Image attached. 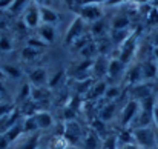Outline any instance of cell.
I'll use <instances>...</instances> for the list:
<instances>
[{
	"label": "cell",
	"mask_w": 158,
	"mask_h": 149,
	"mask_svg": "<svg viewBox=\"0 0 158 149\" xmlns=\"http://www.w3.org/2000/svg\"><path fill=\"white\" fill-rule=\"evenodd\" d=\"M157 104L155 96H149L146 99L140 100V112L137 115V118L134 120V129L137 128H148L151 125V121H154V108Z\"/></svg>",
	"instance_id": "obj_1"
},
{
	"label": "cell",
	"mask_w": 158,
	"mask_h": 149,
	"mask_svg": "<svg viewBox=\"0 0 158 149\" xmlns=\"http://www.w3.org/2000/svg\"><path fill=\"white\" fill-rule=\"evenodd\" d=\"M132 134H134L135 143L140 148H154L155 143H157L155 132L152 131L151 126H148V128H137V129L132 131Z\"/></svg>",
	"instance_id": "obj_2"
},
{
	"label": "cell",
	"mask_w": 158,
	"mask_h": 149,
	"mask_svg": "<svg viewBox=\"0 0 158 149\" xmlns=\"http://www.w3.org/2000/svg\"><path fill=\"white\" fill-rule=\"evenodd\" d=\"M137 43H138V36L134 31L129 36V39L120 46V55H118V58H120V62L123 65H126V63H129L132 60V57H134V54L137 51Z\"/></svg>",
	"instance_id": "obj_3"
},
{
	"label": "cell",
	"mask_w": 158,
	"mask_h": 149,
	"mask_svg": "<svg viewBox=\"0 0 158 149\" xmlns=\"http://www.w3.org/2000/svg\"><path fill=\"white\" fill-rule=\"evenodd\" d=\"M77 12H78V17H81L85 22H98L103 15V8L97 3H92V5H85V6H78L77 8Z\"/></svg>",
	"instance_id": "obj_4"
},
{
	"label": "cell",
	"mask_w": 158,
	"mask_h": 149,
	"mask_svg": "<svg viewBox=\"0 0 158 149\" xmlns=\"http://www.w3.org/2000/svg\"><path fill=\"white\" fill-rule=\"evenodd\" d=\"M138 112H140V101L138 100H129L127 103H126V106L123 108V112H121V126L123 128H127L129 125H132L134 123V120L137 118V115H138Z\"/></svg>",
	"instance_id": "obj_5"
},
{
	"label": "cell",
	"mask_w": 158,
	"mask_h": 149,
	"mask_svg": "<svg viewBox=\"0 0 158 149\" xmlns=\"http://www.w3.org/2000/svg\"><path fill=\"white\" fill-rule=\"evenodd\" d=\"M81 34H85V20L77 15V17L71 22V25L68 26V31H66V34H64V43L71 46L72 42H74L75 39H78Z\"/></svg>",
	"instance_id": "obj_6"
},
{
	"label": "cell",
	"mask_w": 158,
	"mask_h": 149,
	"mask_svg": "<svg viewBox=\"0 0 158 149\" xmlns=\"http://www.w3.org/2000/svg\"><path fill=\"white\" fill-rule=\"evenodd\" d=\"M23 23L28 28H39L40 26V6L37 3H29L25 14H23Z\"/></svg>",
	"instance_id": "obj_7"
},
{
	"label": "cell",
	"mask_w": 158,
	"mask_h": 149,
	"mask_svg": "<svg viewBox=\"0 0 158 149\" xmlns=\"http://www.w3.org/2000/svg\"><path fill=\"white\" fill-rule=\"evenodd\" d=\"M71 145H77L80 137H81V129L80 125L75 120H68L63 125V134H61Z\"/></svg>",
	"instance_id": "obj_8"
},
{
	"label": "cell",
	"mask_w": 158,
	"mask_h": 149,
	"mask_svg": "<svg viewBox=\"0 0 158 149\" xmlns=\"http://www.w3.org/2000/svg\"><path fill=\"white\" fill-rule=\"evenodd\" d=\"M20 115H22V111L14 108V111H11L8 115L2 117L0 118V134H5L8 129H11L14 125H17L20 120Z\"/></svg>",
	"instance_id": "obj_9"
},
{
	"label": "cell",
	"mask_w": 158,
	"mask_h": 149,
	"mask_svg": "<svg viewBox=\"0 0 158 149\" xmlns=\"http://www.w3.org/2000/svg\"><path fill=\"white\" fill-rule=\"evenodd\" d=\"M60 20L57 11L49 6H40V22L42 25H55Z\"/></svg>",
	"instance_id": "obj_10"
},
{
	"label": "cell",
	"mask_w": 158,
	"mask_h": 149,
	"mask_svg": "<svg viewBox=\"0 0 158 149\" xmlns=\"http://www.w3.org/2000/svg\"><path fill=\"white\" fill-rule=\"evenodd\" d=\"M29 80H31V85H32V86H37V88L45 86L46 82H48L46 69H45V68H35V69L29 74Z\"/></svg>",
	"instance_id": "obj_11"
},
{
	"label": "cell",
	"mask_w": 158,
	"mask_h": 149,
	"mask_svg": "<svg viewBox=\"0 0 158 149\" xmlns=\"http://www.w3.org/2000/svg\"><path fill=\"white\" fill-rule=\"evenodd\" d=\"M34 120H35V123H37V128L42 129V131L49 129L54 125L52 115H51L49 112H46V111H39V112L34 115Z\"/></svg>",
	"instance_id": "obj_12"
},
{
	"label": "cell",
	"mask_w": 158,
	"mask_h": 149,
	"mask_svg": "<svg viewBox=\"0 0 158 149\" xmlns=\"http://www.w3.org/2000/svg\"><path fill=\"white\" fill-rule=\"evenodd\" d=\"M37 31H39V39H42L45 43H48V45L54 43V40H55V28H54V25H40L37 28Z\"/></svg>",
	"instance_id": "obj_13"
},
{
	"label": "cell",
	"mask_w": 158,
	"mask_h": 149,
	"mask_svg": "<svg viewBox=\"0 0 158 149\" xmlns=\"http://www.w3.org/2000/svg\"><path fill=\"white\" fill-rule=\"evenodd\" d=\"M107 89V85L105 82H97L92 85V88L89 89V92L86 94V100L88 101H95L97 99L100 97H105V92Z\"/></svg>",
	"instance_id": "obj_14"
},
{
	"label": "cell",
	"mask_w": 158,
	"mask_h": 149,
	"mask_svg": "<svg viewBox=\"0 0 158 149\" xmlns=\"http://www.w3.org/2000/svg\"><path fill=\"white\" fill-rule=\"evenodd\" d=\"M132 96H134V100H143L149 96H152V86L151 85H146V83H138L135 86H132L131 89Z\"/></svg>",
	"instance_id": "obj_15"
},
{
	"label": "cell",
	"mask_w": 158,
	"mask_h": 149,
	"mask_svg": "<svg viewBox=\"0 0 158 149\" xmlns=\"http://www.w3.org/2000/svg\"><path fill=\"white\" fill-rule=\"evenodd\" d=\"M141 80H143V69H141V65H135V66H132V68L127 71V75H126V82H127V85L135 86V85L141 83Z\"/></svg>",
	"instance_id": "obj_16"
},
{
	"label": "cell",
	"mask_w": 158,
	"mask_h": 149,
	"mask_svg": "<svg viewBox=\"0 0 158 149\" xmlns=\"http://www.w3.org/2000/svg\"><path fill=\"white\" fill-rule=\"evenodd\" d=\"M124 69V65L120 62V58H110L109 60V65H107V75L110 79H117Z\"/></svg>",
	"instance_id": "obj_17"
},
{
	"label": "cell",
	"mask_w": 158,
	"mask_h": 149,
	"mask_svg": "<svg viewBox=\"0 0 158 149\" xmlns=\"http://www.w3.org/2000/svg\"><path fill=\"white\" fill-rule=\"evenodd\" d=\"M141 69H143V79H155L158 77V65L152 60H148L141 65Z\"/></svg>",
	"instance_id": "obj_18"
},
{
	"label": "cell",
	"mask_w": 158,
	"mask_h": 149,
	"mask_svg": "<svg viewBox=\"0 0 158 149\" xmlns=\"http://www.w3.org/2000/svg\"><path fill=\"white\" fill-rule=\"evenodd\" d=\"M49 99V89L42 86V88H37V86H32L31 89V100L35 101V103H40V101H45V100Z\"/></svg>",
	"instance_id": "obj_19"
},
{
	"label": "cell",
	"mask_w": 158,
	"mask_h": 149,
	"mask_svg": "<svg viewBox=\"0 0 158 149\" xmlns=\"http://www.w3.org/2000/svg\"><path fill=\"white\" fill-rule=\"evenodd\" d=\"M134 32V29H121V31H112V43H115L118 48L129 39V36Z\"/></svg>",
	"instance_id": "obj_20"
},
{
	"label": "cell",
	"mask_w": 158,
	"mask_h": 149,
	"mask_svg": "<svg viewBox=\"0 0 158 149\" xmlns=\"http://www.w3.org/2000/svg\"><path fill=\"white\" fill-rule=\"evenodd\" d=\"M92 85H94L92 77L91 79H86V80H75L74 89H75L77 96H83V94H88L89 92V89L92 88Z\"/></svg>",
	"instance_id": "obj_21"
},
{
	"label": "cell",
	"mask_w": 158,
	"mask_h": 149,
	"mask_svg": "<svg viewBox=\"0 0 158 149\" xmlns=\"http://www.w3.org/2000/svg\"><path fill=\"white\" fill-rule=\"evenodd\" d=\"M107 65H109V60L102 54V55L94 62V68H92L94 74H95V75H105V74H107Z\"/></svg>",
	"instance_id": "obj_22"
},
{
	"label": "cell",
	"mask_w": 158,
	"mask_h": 149,
	"mask_svg": "<svg viewBox=\"0 0 158 149\" xmlns=\"http://www.w3.org/2000/svg\"><path fill=\"white\" fill-rule=\"evenodd\" d=\"M22 134H23V125L19 121V123H17V125H14L11 129H8V131L3 134V135L6 137V140H8L9 143H12V142H15V140H17V138L22 135Z\"/></svg>",
	"instance_id": "obj_23"
},
{
	"label": "cell",
	"mask_w": 158,
	"mask_h": 149,
	"mask_svg": "<svg viewBox=\"0 0 158 149\" xmlns=\"http://www.w3.org/2000/svg\"><path fill=\"white\" fill-rule=\"evenodd\" d=\"M131 20L126 15H117L112 20V31H121V29H129Z\"/></svg>",
	"instance_id": "obj_24"
},
{
	"label": "cell",
	"mask_w": 158,
	"mask_h": 149,
	"mask_svg": "<svg viewBox=\"0 0 158 149\" xmlns=\"http://www.w3.org/2000/svg\"><path fill=\"white\" fill-rule=\"evenodd\" d=\"M85 145H86V149H98L100 138H98V134H97L94 129H89V132L86 134Z\"/></svg>",
	"instance_id": "obj_25"
},
{
	"label": "cell",
	"mask_w": 158,
	"mask_h": 149,
	"mask_svg": "<svg viewBox=\"0 0 158 149\" xmlns=\"http://www.w3.org/2000/svg\"><path fill=\"white\" fill-rule=\"evenodd\" d=\"M39 142H40V134L34 132L20 145L19 149H39Z\"/></svg>",
	"instance_id": "obj_26"
},
{
	"label": "cell",
	"mask_w": 158,
	"mask_h": 149,
	"mask_svg": "<svg viewBox=\"0 0 158 149\" xmlns=\"http://www.w3.org/2000/svg\"><path fill=\"white\" fill-rule=\"evenodd\" d=\"M117 140H118V146L129 145V143H135L134 134H132V131H129V129H123V131L117 135Z\"/></svg>",
	"instance_id": "obj_27"
},
{
	"label": "cell",
	"mask_w": 158,
	"mask_h": 149,
	"mask_svg": "<svg viewBox=\"0 0 158 149\" xmlns=\"http://www.w3.org/2000/svg\"><path fill=\"white\" fill-rule=\"evenodd\" d=\"M92 40H91V36H86V34H81L78 39H75L74 42H72V49L74 51H81L85 46H88L89 43H91Z\"/></svg>",
	"instance_id": "obj_28"
},
{
	"label": "cell",
	"mask_w": 158,
	"mask_h": 149,
	"mask_svg": "<svg viewBox=\"0 0 158 149\" xmlns=\"http://www.w3.org/2000/svg\"><path fill=\"white\" fill-rule=\"evenodd\" d=\"M114 112H115V103H107L105 108H102V111L98 114V118L103 120V121H109L112 118Z\"/></svg>",
	"instance_id": "obj_29"
},
{
	"label": "cell",
	"mask_w": 158,
	"mask_h": 149,
	"mask_svg": "<svg viewBox=\"0 0 158 149\" xmlns=\"http://www.w3.org/2000/svg\"><path fill=\"white\" fill-rule=\"evenodd\" d=\"M22 125H23V134H25V132H26V134H34V132L39 131L37 123H35V120H34V115H32V117H26Z\"/></svg>",
	"instance_id": "obj_30"
},
{
	"label": "cell",
	"mask_w": 158,
	"mask_h": 149,
	"mask_svg": "<svg viewBox=\"0 0 158 149\" xmlns=\"http://www.w3.org/2000/svg\"><path fill=\"white\" fill-rule=\"evenodd\" d=\"M49 148H54V149H68L71 148V143L60 134V135H55L52 140H51V146Z\"/></svg>",
	"instance_id": "obj_31"
},
{
	"label": "cell",
	"mask_w": 158,
	"mask_h": 149,
	"mask_svg": "<svg viewBox=\"0 0 158 149\" xmlns=\"http://www.w3.org/2000/svg\"><path fill=\"white\" fill-rule=\"evenodd\" d=\"M26 46H31V48H34V49L42 52L45 48H48V43H45V42H43L42 39H39V37H29V40L26 42Z\"/></svg>",
	"instance_id": "obj_32"
},
{
	"label": "cell",
	"mask_w": 158,
	"mask_h": 149,
	"mask_svg": "<svg viewBox=\"0 0 158 149\" xmlns=\"http://www.w3.org/2000/svg\"><path fill=\"white\" fill-rule=\"evenodd\" d=\"M2 71L5 72V75L14 77V79H19V77L22 75V71H20L19 68L12 66V65H3V66H2Z\"/></svg>",
	"instance_id": "obj_33"
},
{
	"label": "cell",
	"mask_w": 158,
	"mask_h": 149,
	"mask_svg": "<svg viewBox=\"0 0 158 149\" xmlns=\"http://www.w3.org/2000/svg\"><path fill=\"white\" fill-rule=\"evenodd\" d=\"M28 2H29V0H14V2L11 3L8 12H9V14H19L20 11H23V8L26 6Z\"/></svg>",
	"instance_id": "obj_34"
},
{
	"label": "cell",
	"mask_w": 158,
	"mask_h": 149,
	"mask_svg": "<svg viewBox=\"0 0 158 149\" xmlns=\"http://www.w3.org/2000/svg\"><path fill=\"white\" fill-rule=\"evenodd\" d=\"M39 54H40V51L34 49L31 46H25L22 49V58H25V60H34V58L39 57Z\"/></svg>",
	"instance_id": "obj_35"
},
{
	"label": "cell",
	"mask_w": 158,
	"mask_h": 149,
	"mask_svg": "<svg viewBox=\"0 0 158 149\" xmlns=\"http://www.w3.org/2000/svg\"><path fill=\"white\" fill-rule=\"evenodd\" d=\"M31 89H32V85H31V83H25V85L22 86V91H20L17 100L25 103L28 99H31Z\"/></svg>",
	"instance_id": "obj_36"
},
{
	"label": "cell",
	"mask_w": 158,
	"mask_h": 149,
	"mask_svg": "<svg viewBox=\"0 0 158 149\" xmlns=\"http://www.w3.org/2000/svg\"><path fill=\"white\" fill-rule=\"evenodd\" d=\"M103 32H105V23H103L102 20L95 22V23L92 25V28H91V36H94V37H102Z\"/></svg>",
	"instance_id": "obj_37"
},
{
	"label": "cell",
	"mask_w": 158,
	"mask_h": 149,
	"mask_svg": "<svg viewBox=\"0 0 158 149\" xmlns=\"http://www.w3.org/2000/svg\"><path fill=\"white\" fill-rule=\"evenodd\" d=\"M102 149H118V140H117V135H109V137H106V140L103 142Z\"/></svg>",
	"instance_id": "obj_38"
},
{
	"label": "cell",
	"mask_w": 158,
	"mask_h": 149,
	"mask_svg": "<svg viewBox=\"0 0 158 149\" xmlns=\"http://www.w3.org/2000/svg\"><path fill=\"white\" fill-rule=\"evenodd\" d=\"M95 51H97V43L92 40L88 46H85V48L81 49V55H83L85 58H91V57L95 54Z\"/></svg>",
	"instance_id": "obj_39"
},
{
	"label": "cell",
	"mask_w": 158,
	"mask_h": 149,
	"mask_svg": "<svg viewBox=\"0 0 158 149\" xmlns=\"http://www.w3.org/2000/svg\"><path fill=\"white\" fill-rule=\"evenodd\" d=\"M120 96V88L118 86H107L105 92V99L106 100H117Z\"/></svg>",
	"instance_id": "obj_40"
},
{
	"label": "cell",
	"mask_w": 158,
	"mask_h": 149,
	"mask_svg": "<svg viewBox=\"0 0 158 149\" xmlns=\"http://www.w3.org/2000/svg\"><path fill=\"white\" fill-rule=\"evenodd\" d=\"M63 75H64V71H58V72H55L52 77L48 80V86L52 89V88H55L58 83H60V80L63 79Z\"/></svg>",
	"instance_id": "obj_41"
},
{
	"label": "cell",
	"mask_w": 158,
	"mask_h": 149,
	"mask_svg": "<svg viewBox=\"0 0 158 149\" xmlns=\"http://www.w3.org/2000/svg\"><path fill=\"white\" fill-rule=\"evenodd\" d=\"M148 23L152 26H158V8L152 6V9L148 14Z\"/></svg>",
	"instance_id": "obj_42"
},
{
	"label": "cell",
	"mask_w": 158,
	"mask_h": 149,
	"mask_svg": "<svg viewBox=\"0 0 158 149\" xmlns=\"http://www.w3.org/2000/svg\"><path fill=\"white\" fill-rule=\"evenodd\" d=\"M11 49H12V43H11L9 37H6V36L0 37V51L2 52H8Z\"/></svg>",
	"instance_id": "obj_43"
},
{
	"label": "cell",
	"mask_w": 158,
	"mask_h": 149,
	"mask_svg": "<svg viewBox=\"0 0 158 149\" xmlns=\"http://www.w3.org/2000/svg\"><path fill=\"white\" fill-rule=\"evenodd\" d=\"M91 129H94L98 135H100V134H105V121L100 120V118H95V120L92 121V128H91Z\"/></svg>",
	"instance_id": "obj_44"
},
{
	"label": "cell",
	"mask_w": 158,
	"mask_h": 149,
	"mask_svg": "<svg viewBox=\"0 0 158 149\" xmlns=\"http://www.w3.org/2000/svg\"><path fill=\"white\" fill-rule=\"evenodd\" d=\"M11 111H14V104H11V103H0V118L8 115Z\"/></svg>",
	"instance_id": "obj_45"
},
{
	"label": "cell",
	"mask_w": 158,
	"mask_h": 149,
	"mask_svg": "<svg viewBox=\"0 0 158 149\" xmlns=\"http://www.w3.org/2000/svg\"><path fill=\"white\" fill-rule=\"evenodd\" d=\"M14 0H0V11H5V9H9L11 3Z\"/></svg>",
	"instance_id": "obj_46"
},
{
	"label": "cell",
	"mask_w": 158,
	"mask_h": 149,
	"mask_svg": "<svg viewBox=\"0 0 158 149\" xmlns=\"http://www.w3.org/2000/svg\"><path fill=\"white\" fill-rule=\"evenodd\" d=\"M9 145H11V143L6 140V137H5L3 134H0V149H8Z\"/></svg>",
	"instance_id": "obj_47"
},
{
	"label": "cell",
	"mask_w": 158,
	"mask_h": 149,
	"mask_svg": "<svg viewBox=\"0 0 158 149\" xmlns=\"http://www.w3.org/2000/svg\"><path fill=\"white\" fill-rule=\"evenodd\" d=\"M75 5L78 6H85V5H92V3H97L98 0H74Z\"/></svg>",
	"instance_id": "obj_48"
},
{
	"label": "cell",
	"mask_w": 158,
	"mask_h": 149,
	"mask_svg": "<svg viewBox=\"0 0 158 149\" xmlns=\"http://www.w3.org/2000/svg\"><path fill=\"white\" fill-rule=\"evenodd\" d=\"M123 2H126V0H103V3L107 5V6H117V5H120Z\"/></svg>",
	"instance_id": "obj_49"
},
{
	"label": "cell",
	"mask_w": 158,
	"mask_h": 149,
	"mask_svg": "<svg viewBox=\"0 0 158 149\" xmlns=\"http://www.w3.org/2000/svg\"><path fill=\"white\" fill-rule=\"evenodd\" d=\"M118 149H141L137 143H129V145H123V146H118Z\"/></svg>",
	"instance_id": "obj_50"
},
{
	"label": "cell",
	"mask_w": 158,
	"mask_h": 149,
	"mask_svg": "<svg viewBox=\"0 0 158 149\" xmlns=\"http://www.w3.org/2000/svg\"><path fill=\"white\" fill-rule=\"evenodd\" d=\"M154 123L157 125V128H158V103L155 104V108H154Z\"/></svg>",
	"instance_id": "obj_51"
},
{
	"label": "cell",
	"mask_w": 158,
	"mask_h": 149,
	"mask_svg": "<svg viewBox=\"0 0 158 149\" xmlns=\"http://www.w3.org/2000/svg\"><path fill=\"white\" fill-rule=\"evenodd\" d=\"M154 48H158V31L155 34V37H154Z\"/></svg>",
	"instance_id": "obj_52"
},
{
	"label": "cell",
	"mask_w": 158,
	"mask_h": 149,
	"mask_svg": "<svg viewBox=\"0 0 158 149\" xmlns=\"http://www.w3.org/2000/svg\"><path fill=\"white\" fill-rule=\"evenodd\" d=\"M3 79H5V72H3V71H2V68H0V82H2Z\"/></svg>",
	"instance_id": "obj_53"
},
{
	"label": "cell",
	"mask_w": 158,
	"mask_h": 149,
	"mask_svg": "<svg viewBox=\"0 0 158 149\" xmlns=\"http://www.w3.org/2000/svg\"><path fill=\"white\" fill-rule=\"evenodd\" d=\"M154 55H155V58H157V62H158V48H154Z\"/></svg>",
	"instance_id": "obj_54"
},
{
	"label": "cell",
	"mask_w": 158,
	"mask_h": 149,
	"mask_svg": "<svg viewBox=\"0 0 158 149\" xmlns=\"http://www.w3.org/2000/svg\"><path fill=\"white\" fill-rule=\"evenodd\" d=\"M2 92H5V88H3V85H2V82H0V94Z\"/></svg>",
	"instance_id": "obj_55"
},
{
	"label": "cell",
	"mask_w": 158,
	"mask_h": 149,
	"mask_svg": "<svg viewBox=\"0 0 158 149\" xmlns=\"http://www.w3.org/2000/svg\"><path fill=\"white\" fill-rule=\"evenodd\" d=\"M49 149H54V148H49ZM68 149H72V148H68Z\"/></svg>",
	"instance_id": "obj_56"
}]
</instances>
